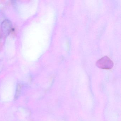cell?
Instances as JSON below:
<instances>
[{
	"label": "cell",
	"instance_id": "1",
	"mask_svg": "<svg viewBox=\"0 0 121 121\" xmlns=\"http://www.w3.org/2000/svg\"><path fill=\"white\" fill-rule=\"evenodd\" d=\"M113 62L107 56L103 57L96 63V65L98 68L107 70L111 69L113 67Z\"/></svg>",
	"mask_w": 121,
	"mask_h": 121
}]
</instances>
